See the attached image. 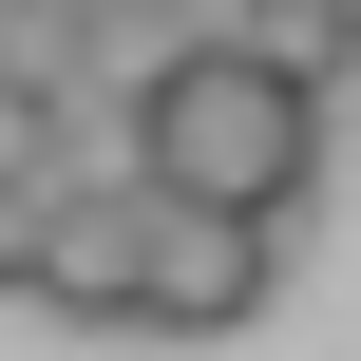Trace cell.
Masks as SVG:
<instances>
[{"mask_svg": "<svg viewBox=\"0 0 361 361\" xmlns=\"http://www.w3.org/2000/svg\"><path fill=\"white\" fill-rule=\"evenodd\" d=\"M133 114V190L152 209H209V228H305V190H324V95L305 76H267L247 38H190L171 76H133L114 95Z\"/></svg>", "mask_w": 361, "mask_h": 361, "instance_id": "1", "label": "cell"}, {"mask_svg": "<svg viewBox=\"0 0 361 361\" xmlns=\"http://www.w3.org/2000/svg\"><path fill=\"white\" fill-rule=\"evenodd\" d=\"M133 267H152V190H133L114 152H76V171L38 190V267H19V305H38V324H133Z\"/></svg>", "mask_w": 361, "mask_h": 361, "instance_id": "2", "label": "cell"}, {"mask_svg": "<svg viewBox=\"0 0 361 361\" xmlns=\"http://www.w3.org/2000/svg\"><path fill=\"white\" fill-rule=\"evenodd\" d=\"M286 286V228H209V209H152V267H133V343H228L267 324Z\"/></svg>", "mask_w": 361, "mask_h": 361, "instance_id": "3", "label": "cell"}, {"mask_svg": "<svg viewBox=\"0 0 361 361\" xmlns=\"http://www.w3.org/2000/svg\"><path fill=\"white\" fill-rule=\"evenodd\" d=\"M228 38H247L267 76H305V95L361 76V0H228Z\"/></svg>", "mask_w": 361, "mask_h": 361, "instance_id": "4", "label": "cell"}, {"mask_svg": "<svg viewBox=\"0 0 361 361\" xmlns=\"http://www.w3.org/2000/svg\"><path fill=\"white\" fill-rule=\"evenodd\" d=\"M76 171V114H38V95H0V209H38Z\"/></svg>", "mask_w": 361, "mask_h": 361, "instance_id": "5", "label": "cell"}, {"mask_svg": "<svg viewBox=\"0 0 361 361\" xmlns=\"http://www.w3.org/2000/svg\"><path fill=\"white\" fill-rule=\"evenodd\" d=\"M19 267H38V209H0V305H19Z\"/></svg>", "mask_w": 361, "mask_h": 361, "instance_id": "6", "label": "cell"}]
</instances>
